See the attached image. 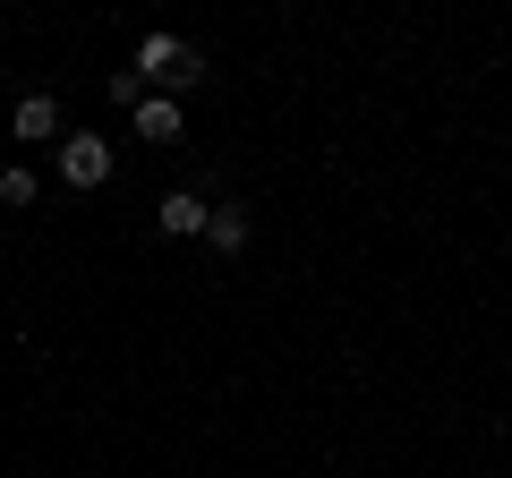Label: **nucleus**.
<instances>
[{
	"label": "nucleus",
	"instance_id": "1",
	"mask_svg": "<svg viewBox=\"0 0 512 478\" xmlns=\"http://www.w3.org/2000/svg\"><path fill=\"white\" fill-rule=\"evenodd\" d=\"M137 69H146V77H163V86H197V52H188L180 35H146Z\"/></svg>",
	"mask_w": 512,
	"mask_h": 478
},
{
	"label": "nucleus",
	"instance_id": "2",
	"mask_svg": "<svg viewBox=\"0 0 512 478\" xmlns=\"http://www.w3.org/2000/svg\"><path fill=\"white\" fill-rule=\"evenodd\" d=\"M60 180L69 188H103L111 180V146L103 137H69V146H60Z\"/></svg>",
	"mask_w": 512,
	"mask_h": 478
},
{
	"label": "nucleus",
	"instance_id": "3",
	"mask_svg": "<svg viewBox=\"0 0 512 478\" xmlns=\"http://www.w3.org/2000/svg\"><path fill=\"white\" fill-rule=\"evenodd\" d=\"M154 222H163V231H171V239H197V231H205V222H214V205H205V197H188V188H171V197H163V205H154Z\"/></svg>",
	"mask_w": 512,
	"mask_h": 478
},
{
	"label": "nucleus",
	"instance_id": "4",
	"mask_svg": "<svg viewBox=\"0 0 512 478\" xmlns=\"http://www.w3.org/2000/svg\"><path fill=\"white\" fill-rule=\"evenodd\" d=\"M9 129H18L26 146H43V137H60V103H52V94H26V103H18V120H9Z\"/></svg>",
	"mask_w": 512,
	"mask_h": 478
},
{
	"label": "nucleus",
	"instance_id": "5",
	"mask_svg": "<svg viewBox=\"0 0 512 478\" xmlns=\"http://www.w3.org/2000/svg\"><path fill=\"white\" fill-rule=\"evenodd\" d=\"M137 137H154V146H171V137H180V103H163V94H146V103H137Z\"/></svg>",
	"mask_w": 512,
	"mask_h": 478
},
{
	"label": "nucleus",
	"instance_id": "6",
	"mask_svg": "<svg viewBox=\"0 0 512 478\" xmlns=\"http://www.w3.org/2000/svg\"><path fill=\"white\" fill-rule=\"evenodd\" d=\"M205 239H214V248H248V214H239V205H222V214L205 222Z\"/></svg>",
	"mask_w": 512,
	"mask_h": 478
},
{
	"label": "nucleus",
	"instance_id": "7",
	"mask_svg": "<svg viewBox=\"0 0 512 478\" xmlns=\"http://www.w3.org/2000/svg\"><path fill=\"white\" fill-rule=\"evenodd\" d=\"M0 205H35V171H0Z\"/></svg>",
	"mask_w": 512,
	"mask_h": 478
}]
</instances>
